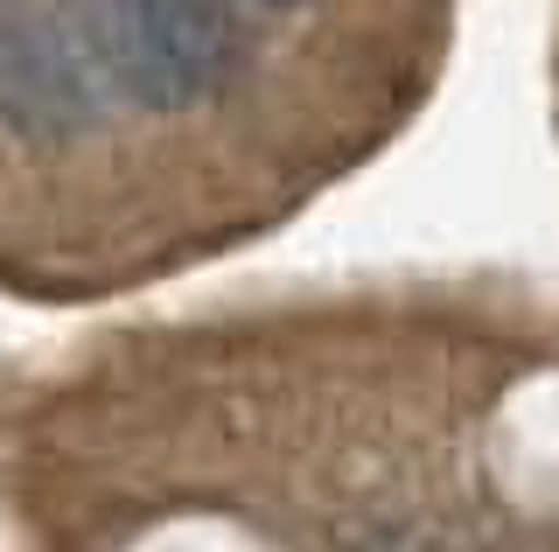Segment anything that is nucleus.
<instances>
[{
  "label": "nucleus",
  "instance_id": "nucleus-1",
  "mask_svg": "<svg viewBox=\"0 0 559 552\" xmlns=\"http://www.w3.org/2000/svg\"><path fill=\"white\" fill-rule=\"evenodd\" d=\"M105 63L133 106L182 112L231 71V22L217 14V0H112Z\"/></svg>",
  "mask_w": 559,
  "mask_h": 552
},
{
  "label": "nucleus",
  "instance_id": "nucleus-2",
  "mask_svg": "<svg viewBox=\"0 0 559 552\" xmlns=\"http://www.w3.org/2000/svg\"><path fill=\"white\" fill-rule=\"evenodd\" d=\"M0 119L28 133H70L92 119V77L57 22L0 0Z\"/></svg>",
  "mask_w": 559,
  "mask_h": 552
},
{
  "label": "nucleus",
  "instance_id": "nucleus-3",
  "mask_svg": "<svg viewBox=\"0 0 559 552\" xmlns=\"http://www.w3.org/2000/svg\"><path fill=\"white\" fill-rule=\"evenodd\" d=\"M252 8H301V0H252Z\"/></svg>",
  "mask_w": 559,
  "mask_h": 552
}]
</instances>
